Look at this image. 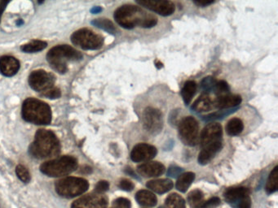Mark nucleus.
Masks as SVG:
<instances>
[{
  "instance_id": "nucleus-39",
  "label": "nucleus",
  "mask_w": 278,
  "mask_h": 208,
  "mask_svg": "<svg viewBox=\"0 0 278 208\" xmlns=\"http://www.w3.org/2000/svg\"><path fill=\"white\" fill-rule=\"evenodd\" d=\"M235 207H236V208H250V207H252L250 198V196L246 197L242 201L239 202L238 204H236Z\"/></svg>"
},
{
  "instance_id": "nucleus-2",
  "label": "nucleus",
  "mask_w": 278,
  "mask_h": 208,
  "mask_svg": "<svg viewBox=\"0 0 278 208\" xmlns=\"http://www.w3.org/2000/svg\"><path fill=\"white\" fill-rule=\"evenodd\" d=\"M30 154L36 159L52 158L60 152V141L50 130L40 129L30 147Z\"/></svg>"
},
{
  "instance_id": "nucleus-45",
  "label": "nucleus",
  "mask_w": 278,
  "mask_h": 208,
  "mask_svg": "<svg viewBox=\"0 0 278 208\" xmlns=\"http://www.w3.org/2000/svg\"><path fill=\"white\" fill-rule=\"evenodd\" d=\"M166 208V207L162 206V207H160V208Z\"/></svg>"
},
{
  "instance_id": "nucleus-3",
  "label": "nucleus",
  "mask_w": 278,
  "mask_h": 208,
  "mask_svg": "<svg viewBox=\"0 0 278 208\" xmlns=\"http://www.w3.org/2000/svg\"><path fill=\"white\" fill-rule=\"evenodd\" d=\"M23 119L34 125H49L52 121L51 108L46 103L36 99H27L22 110Z\"/></svg>"
},
{
  "instance_id": "nucleus-18",
  "label": "nucleus",
  "mask_w": 278,
  "mask_h": 208,
  "mask_svg": "<svg viewBox=\"0 0 278 208\" xmlns=\"http://www.w3.org/2000/svg\"><path fill=\"white\" fill-rule=\"evenodd\" d=\"M223 144L220 143H214L208 147H202V151L200 152L198 156L199 165H206L212 161V159L216 156L217 153L222 149Z\"/></svg>"
},
{
  "instance_id": "nucleus-34",
  "label": "nucleus",
  "mask_w": 278,
  "mask_h": 208,
  "mask_svg": "<svg viewBox=\"0 0 278 208\" xmlns=\"http://www.w3.org/2000/svg\"><path fill=\"white\" fill-rule=\"evenodd\" d=\"M60 90L58 88L53 87L50 90H46L44 92L41 93V95L48 99H58L60 97Z\"/></svg>"
},
{
  "instance_id": "nucleus-25",
  "label": "nucleus",
  "mask_w": 278,
  "mask_h": 208,
  "mask_svg": "<svg viewBox=\"0 0 278 208\" xmlns=\"http://www.w3.org/2000/svg\"><path fill=\"white\" fill-rule=\"evenodd\" d=\"M244 129V123L239 118H232L226 125V131L230 136H238Z\"/></svg>"
},
{
  "instance_id": "nucleus-37",
  "label": "nucleus",
  "mask_w": 278,
  "mask_h": 208,
  "mask_svg": "<svg viewBox=\"0 0 278 208\" xmlns=\"http://www.w3.org/2000/svg\"><path fill=\"white\" fill-rule=\"evenodd\" d=\"M108 188H110V184L108 182L100 181L96 186V192L98 194L104 193L106 191H108Z\"/></svg>"
},
{
  "instance_id": "nucleus-10",
  "label": "nucleus",
  "mask_w": 278,
  "mask_h": 208,
  "mask_svg": "<svg viewBox=\"0 0 278 208\" xmlns=\"http://www.w3.org/2000/svg\"><path fill=\"white\" fill-rule=\"evenodd\" d=\"M56 78L54 75L44 70H36L31 72L29 84L33 90L38 92H44L53 88Z\"/></svg>"
},
{
  "instance_id": "nucleus-38",
  "label": "nucleus",
  "mask_w": 278,
  "mask_h": 208,
  "mask_svg": "<svg viewBox=\"0 0 278 208\" xmlns=\"http://www.w3.org/2000/svg\"><path fill=\"white\" fill-rule=\"evenodd\" d=\"M120 187L125 191H132L134 189V184L128 179L122 180L120 183Z\"/></svg>"
},
{
  "instance_id": "nucleus-7",
  "label": "nucleus",
  "mask_w": 278,
  "mask_h": 208,
  "mask_svg": "<svg viewBox=\"0 0 278 208\" xmlns=\"http://www.w3.org/2000/svg\"><path fill=\"white\" fill-rule=\"evenodd\" d=\"M71 42L84 50H99L104 44V37L88 29H81L71 35Z\"/></svg>"
},
{
  "instance_id": "nucleus-36",
  "label": "nucleus",
  "mask_w": 278,
  "mask_h": 208,
  "mask_svg": "<svg viewBox=\"0 0 278 208\" xmlns=\"http://www.w3.org/2000/svg\"><path fill=\"white\" fill-rule=\"evenodd\" d=\"M114 205L115 208H130V201L128 200H126V199H124V198H120V199H118V200H115L114 203Z\"/></svg>"
},
{
  "instance_id": "nucleus-16",
  "label": "nucleus",
  "mask_w": 278,
  "mask_h": 208,
  "mask_svg": "<svg viewBox=\"0 0 278 208\" xmlns=\"http://www.w3.org/2000/svg\"><path fill=\"white\" fill-rule=\"evenodd\" d=\"M242 102V99L240 95L238 94H224L217 96L216 99L213 100L214 108L218 109H228V108H235L236 106L240 105Z\"/></svg>"
},
{
  "instance_id": "nucleus-41",
  "label": "nucleus",
  "mask_w": 278,
  "mask_h": 208,
  "mask_svg": "<svg viewBox=\"0 0 278 208\" xmlns=\"http://www.w3.org/2000/svg\"><path fill=\"white\" fill-rule=\"evenodd\" d=\"M214 1H194V3L196 4L198 7H208L209 5H212L214 3Z\"/></svg>"
},
{
  "instance_id": "nucleus-19",
  "label": "nucleus",
  "mask_w": 278,
  "mask_h": 208,
  "mask_svg": "<svg viewBox=\"0 0 278 208\" xmlns=\"http://www.w3.org/2000/svg\"><path fill=\"white\" fill-rule=\"evenodd\" d=\"M249 195L250 191L248 188L238 187V188H232L228 190L224 195V198L228 204L236 206L239 202L249 196Z\"/></svg>"
},
{
  "instance_id": "nucleus-1",
  "label": "nucleus",
  "mask_w": 278,
  "mask_h": 208,
  "mask_svg": "<svg viewBox=\"0 0 278 208\" xmlns=\"http://www.w3.org/2000/svg\"><path fill=\"white\" fill-rule=\"evenodd\" d=\"M114 17L120 26L126 29H132L136 27L150 29L158 23L154 15L148 13L136 5H122L114 11Z\"/></svg>"
},
{
  "instance_id": "nucleus-22",
  "label": "nucleus",
  "mask_w": 278,
  "mask_h": 208,
  "mask_svg": "<svg viewBox=\"0 0 278 208\" xmlns=\"http://www.w3.org/2000/svg\"><path fill=\"white\" fill-rule=\"evenodd\" d=\"M136 200L140 205L144 207H154L157 204V198L148 191H140L136 195Z\"/></svg>"
},
{
  "instance_id": "nucleus-23",
  "label": "nucleus",
  "mask_w": 278,
  "mask_h": 208,
  "mask_svg": "<svg viewBox=\"0 0 278 208\" xmlns=\"http://www.w3.org/2000/svg\"><path fill=\"white\" fill-rule=\"evenodd\" d=\"M194 179L195 174L192 172L183 173L180 176L179 178L177 180L176 187L178 191H180L182 193H186L187 190L190 188V186L192 185Z\"/></svg>"
},
{
  "instance_id": "nucleus-5",
  "label": "nucleus",
  "mask_w": 278,
  "mask_h": 208,
  "mask_svg": "<svg viewBox=\"0 0 278 208\" xmlns=\"http://www.w3.org/2000/svg\"><path fill=\"white\" fill-rule=\"evenodd\" d=\"M77 168L78 161L76 158L63 156L42 164L40 171L50 178H60L76 171Z\"/></svg>"
},
{
  "instance_id": "nucleus-24",
  "label": "nucleus",
  "mask_w": 278,
  "mask_h": 208,
  "mask_svg": "<svg viewBox=\"0 0 278 208\" xmlns=\"http://www.w3.org/2000/svg\"><path fill=\"white\" fill-rule=\"evenodd\" d=\"M196 90V83L194 81H186L181 90V96L186 105H188L194 96Z\"/></svg>"
},
{
  "instance_id": "nucleus-30",
  "label": "nucleus",
  "mask_w": 278,
  "mask_h": 208,
  "mask_svg": "<svg viewBox=\"0 0 278 208\" xmlns=\"http://www.w3.org/2000/svg\"><path fill=\"white\" fill-rule=\"evenodd\" d=\"M203 200V194L201 191L199 190H195L192 191L191 193L188 195V204L191 206H198L199 204H201V202Z\"/></svg>"
},
{
  "instance_id": "nucleus-13",
  "label": "nucleus",
  "mask_w": 278,
  "mask_h": 208,
  "mask_svg": "<svg viewBox=\"0 0 278 208\" xmlns=\"http://www.w3.org/2000/svg\"><path fill=\"white\" fill-rule=\"evenodd\" d=\"M158 151L156 147L147 143H139L133 147L130 159L133 162L143 163L148 162L150 160L154 158L157 155Z\"/></svg>"
},
{
  "instance_id": "nucleus-20",
  "label": "nucleus",
  "mask_w": 278,
  "mask_h": 208,
  "mask_svg": "<svg viewBox=\"0 0 278 208\" xmlns=\"http://www.w3.org/2000/svg\"><path fill=\"white\" fill-rule=\"evenodd\" d=\"M146 187L154 193L162 195L173 188V182L170 179L152 180L146 184Z\"/></svg>"
},
{
  "instance_id": "nucleus-17",
  "label": "nucleus",
  "mask_w": 278,
  "mask_h": 208,
  "mask_svg": "<svg viewBox=\"0 0 278 208\" xmlns=\"http://www.w3.org/2000/svg\"><path fill=\"white\" fill-rule=\"evenodd\" d=\"M20 69V63L12 56L0 58V72L6 77H12Z\"/></svg>"
},
{
  "instance_id": "nucleus-14",
  "label": "nucleus",
  "mask_w": 278,
  "mask_h": 208,
  "mask_svg": "<svg viewBox=\"0 0 278 208\" xmlns=\"http://www.w3.org/2000/svg\"><path fill=\"white\" fill-rule=\"evenodd\" d=\"M107 205V200L102 194L86 195L76 200L71 208H104Z\"/></svg>"
},
{
  "instance_id": "nucleus-6",
  "label": "nucleus",
  "mask_w": 278,
  "mask_h": 208,
  "mask_svg": "<svg viewBox=\"0 0 278 208\" xmlns=\"http://www.w3.org/2000/svg\"><path fill=\"white\" fill-rule=\"evenodd\" d=\"M56 191L62 197L71 199L85 193L89 187L88 182L84 178H63L56 182Z\"/></svg>"
},
{
  "instance_id": "nucleus-42",
  "label": "nucleus",
  "mask_w": 278,
  "mask_h": 208,
  "mask_svg": "<svg viewBox=\"0 0 278 208\" xmlns=\"http://www.w3.org/2000/svg\"><path fill=\"white\" fill-rule=\"evenodd\" d=\"M8 3V2H5V1H2L0 3V21H1V18H2V12H4L5 8H6Z\"/></svg>"
},
{
  "instance_id": "nucleus-44",
  "label": "nucleus",
  "mask_w": 278,
  "mask_h": 208,
  "mask_svg": "<svg viewBox=\"0 0 278 208\" xmlns=\"http://www.w3.org/2000/svg\"><path fill=\"white\" fill-rule=\"evenodd\" d=\"M156 66H157L158 68H162V64L161 62L157 61L156 62Z\"/></svg>"
},
{
  "instance_id": "nucleus-4",
  "label": "nucleus",
  "mask_w": 278,
  "mask_h": 208,
  "mask_svg": "<svg viewBox=\"0 0 278 208\" xmlns=\"http://www.w3.org/2000/svg\"><path fill=\"white\" fill-rule=\"evenodd\" d=\"M82 58V55L78 50L68 45L55 46L46 55V59L52 68L62 74L68 70V62L77 61Z\"/></svg>"
},
{
  "instance_id": "nucleus-15",
  "label": "nucleus",
  "mask_w": 278,
  "mask_h": 208,
  "mask_svg": "<svg viewBox=\"0 0 278 208\" xmlns=\"http://www.w3.org/2000/svg\"><path fill=\"white\" fill-rule=\"evenodd\" d=\"M165 167L159 162H147L137 167V172L144 178H157L165 173Z\"/></svg>"
},
{
  "instance_id": "nucleus-8",
  "label": "nucleus",
  "mask_w": 278,
  "mask_h": 208,
  "mask_svg": "<svg viewBox=\"0 0 278 208\" xmlns=\"http://www.w3.org/2000/svg\"><path fill=\"white\" fill-rule=\"evenodd\" d=\"M179 135L184 144L194 147L198 143L199 125L196 119L187 116L179 124Z\"/></svg>"
},
{
  "instance_id": "nucleus-28",
  "label": "nucleus",
  "mask_w": 278,
  "mask_h": 208,
  "mask_svg": "<svg viewBox=\"0 0 278 208\" xmlns=\"http://www.w3.org/2000/svg\"><path fill=\"white\" fill-rule=\"evenodd\" d=\"M166 208H186V202L177 194H172L166 200Z\"/></svg>"
},
{
  "instance_id": "nucleus-35",
  "label": "nucleus",
  "mask_w": 278,
  "mask_h": 208,
  "mask_svg": "<svg viewBox=\"0 0 278 208\" xmlns=\"http://www.w3.org/2000/svg\"><path fill=\"white\" fill-rule=\"evenodd\" d=\"M220 204V200L218 198H212L210 200L203 204L200 208H216Z\"/></svg>"
},
{
  "instance_id": "nucleus-29",
  "label": "nucleus",
  "mask_w": 278,
  "mask_h": 208,
  "mask_svg": "<svg viewBox=\"0 0 278 208\" xmlns=\"http://www.w3.org/2000/svg\"><path fill=\"white\" fill-rule=\"evenodd\" d=\"M92 24H94L95 26L98 27L100 29L107 31L108 33H114L116 31L113 22L108 19H104V18L96 19V20H93Z\"/></svg>"
},
{
  "instance_id": "nucleus-26",
  "label": "nucleus",
  "mask_w": 278,
  "mask_h": 208,
  "mask_svg": "<svg viewBox=\"0 0 278 208\" xmlns=\"http://www.w3.org/2000/svg\"><path fill=\"white\" fill-rule=\"evenodd\" d=\"M48 46V43L41 40H34L29 43L24 44L22 46V50L26 53L38 52L44 50Z\"/></svg>"
},
{
  "instance_id": "nucleus-40",
  "label": "nucleus",
  "mask_w": 278,
  "mask_h": 208,
  "mask_svg": "<svg viewBox=\"0 0 278 208\" xmlns=\"http://www.w3.org/2000/svg\"><path fill=\"white\" fill-rule=\"evenodd\" d=\"M181 172H182V169H180L178 167L172 166L168 169V174L172 178H176L178 176L181 175Z\"/></svg>"
},
{
  "instance_id": "nucleus-21",
  "label": "nucleus",
  "mask_w": 278,
  "mask_h": 208,
  "mask_svg": "<svg viewBox=\"0 0 278 208\" xmlns=\"http://www.w3.org/2000/svg\"><path fill=\"white\" fill-rule=\"evenodd\" d=\"M214 108V103L208 94H202L192 104V109L196 112H206Z\"/></svg>"
},
{
  "instance_id": "nucleus-27",
  "label": "nucleus",
  "mask_w": 278,
  "mask_h": 208,
  "mask_svg": "<svg viewBox=\"0 0 278 208\" xmlns=\"http://www.w3.org/2000/svg\"><path fill=\"white\" fill-rule=\"evenodd\" d=\"M278 167L274 168L270 173V178L266 184V191L268 195L274 194L278 191Z\"/></svg>"
},
{
  "instance_id": "nucleus-9",
  "label": "nucleus",
  "mask_w": 278,
  "mask_h": 208,
  "mask_svg": "<svg viewBox=\"0 0 278 208\" xmlns=\"http://www.w3.org/2000/svg\"><path fill=\"white\" fill-rule=\"evenodd\" d=\"M144 129L150 134H158L164 127V116L157 108L148 107L143 113Z\"/></svg>"
},
{
  "instance_id": "nucleus-32",
  "label": "nucleus",
  "mask_w": 278,
  "mask_h": 208,
  "mask_svg": "<svg viewBox=\"0 0 278 208\" xmlns=\"http://www.w3.org/2000/svg\"><path fill=\"white\" fill-rule=\"evenodd\" d=\"M214 90L217 96H220V95L230 94V88L226 81H217Z\"/></svg>"
},
{
  "instance_id": "nucleus-33",
  "label": "nucleus",
  "mask_w": 278,
  "mask_h": 208,
  "mask_svg": "<svg viewBox=\"0 0 278 208\" xmlns=\"http://www.w3.org/2000/svg\"><path fill=\"white\" fill-rule=\"evenodd\" d=\"M217 81L214 79V77H205L202 81V88L206 92H209L210 90H214Z\"/></svg>"
},
{
  "instance_id": "nucleus-11",
  "label": "nucleus",
  "mask_w": 278,
  "mask_h": 208,
  "mask_svg": "<svg viewBox=\"0 0 278 208\" xmlns=\"http://www.w3.org/2000/svg\"><path fill=\"white\" fill-rule=\"evenodd\" d=\"M136 2L142 7L162 16L172 15L176 11L174 2L168 0H142L136 1Z\"/></svg>"
},
{
  "instance_id": "nucleus-43",
  "label": "nucleus",
  "mask_w": 278,
  "mask_h": 208,
  "mask_svg": "<svg viewBox=\"0 0 278 208\" xmlns=\"http://www.w3.org/2000/svg\"><path fill=\"white\" fill-rule=\"evenodd\" d=\"M100 11H102V8L100 7H96L92 9V12H93V13H98Z\"/></svg>"
},
{
  "instance_id": "nucleus-12",
  "label": "nucleus",
  "mask_w": 278,
  "mask_h": 208,
  "mask_svg": "<svg viewBox=\"0 0 278 208\" xmlns=\"http://www.w3.org/2000/svg\"><path fill=\"white\" fill-rule=\"evenodd\" d=\"M223 129L220 124L212 122L202 129L200 136L202 147H208L214 143L222 142Z\"/></svg>"
},
{
  "instance_id": "nucleus-31",
  "label": "nucleus",
  "mask_w": 278,
  "mask_h": 208,
  "mask_svg": "<svg viewBox=\"0 0 278 208\" xmlns=\"http://www.w3.org/2000/svg\"><path fill=\"white\" fill-rule=\"evenodd\" d=\"M16 173L18 178L24 183H28L30 181V174L29 171L27 170L26 168L23 165H18L16 167Z\"/></svg>"
}]
</instances>
